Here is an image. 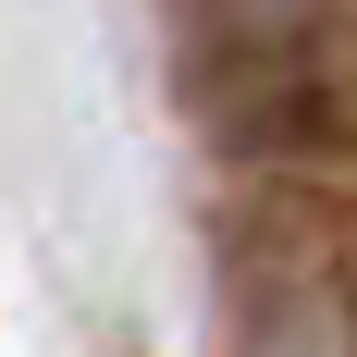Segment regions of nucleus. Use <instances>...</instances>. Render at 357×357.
<instances>
[{"instance_id": "2", "label": "nucleus", "mask_w": 357, "mask_h": 357, "mask_svg": "<svg viewBox=\"0 0 357 357\" xmlns=\"http://www.w3.org/2000/svg\"><path fill=\"white\" fill-rule=\"evenodd\" d=\"M357 0H197V25H210V50H234V62H308L333 25H345Z\"/></svg>"}, {"instance_id": "1", "label": "nucleus", "mask_w": 357, "mask_h": 357, "mask_svg": "<svg viewBox=\"0 0 357 357\" xmlns=\"http://www.w3.org/2000/svg\"><path fill=\"white\" fill-rule=\"evenodd\" d=\"M222 357H357V247L321 210H247L222 234Z\"/></svg>"}]
</instances>
